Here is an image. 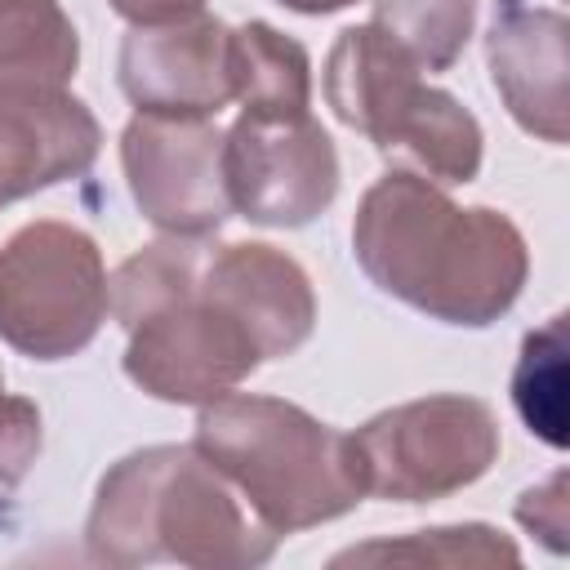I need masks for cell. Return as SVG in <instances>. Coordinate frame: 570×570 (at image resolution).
Wrapping results in <instances>:
<instances>
[{"mask_svg": "<svg viewBox=\"0 0 570 570\" xmlns=\"http://www.w3.org/2000/svg\"><path fill=\"white\" fill-rule=\"evenodd\" d=\"M352 249L383 294L445 325L499 321L530 272L525 240L503 214L463 209L410 169H392L361 196Z\"/></svg>", "mask_w": 570, "mask_h": 570, "instance_id": "obj_1", "label": "cell"}, {"mask_svg": "<svg viewBox=\"0 0 570 570\" xmlns=\"http://www.w3.org/2000/svg\"><path fill=\"white\" fill-rule=\"evenodd\" d=\"M276 530L240 508L232 481L196 445L125 454L94 494L85 543L102 566L178 561L196 570H245L276 552Z\"/></svg>", "mask_w": 570, "mask_h": 570, "instance_id": "obj_2", "label": "cell"}, {"mask_svg": "<svg viewBox=\"0 0 570 570\" xmlns=\"http://www.w3.org/2000/svg\"><path fill=\"white\" fill-rule=\"evenodd\" d=\"M200 236H169L125 258L111 307L129 330L125 374L156 401L205 405L245 383L263 356L249 330L200 285Z\"/></svg>", "mask_w": 570, "mask_h": 570, "instance_id": "obj_3", "label": "cell"}, {"mask_svg": "<svg viewBox=\"0 0 570 570\" xmlns=\"http://www.w3.org/2000/svg\"><path fill=\"white\" fill-rule=\"evenodd\" d=\"M196 450L276 534L334 521L365 494L352 432H334L276 396L227 392L205 401L196 419Z\"/></svg>", "mask_w": 570, "mask_h": 570, "instance_id": "obj_4", "label": "cell"}, {"mask_svg": "<svg viewBox=\"0 0 570 570\" xmlns=\"http://www.w3.org/2000/svg\"><path fill=\"white\" fill-rule=\"evenodd\" d=\"M374 22L347 27L325 62V98L343 125L428 183H468L481 169V125Z\"/></svg>", "mask_w": 570, "mask_h": 570, "instance_id": "obj_5", "label": "cell"}, {"mask_svg": "<svg viewBox=\"0 0 570 570\" xmlns=\"http://www.w3.org/2000/svg\"><path fill=\"white\" fill-rule=\"evenodd\" d=\"M107 267L71 223H27L0 249V338L36 361H62L107 321Z\"/></svg>", "mask_w": 570, "mask_h": 570, "instance_id": "obj_6", "label": "cell"}, {"mask_svg": "<svg viewBox=\"0 0 570 570\" xmlns=\"http://www.w3.org/2000/svg\"><path fill=\"white\" fill-rule=\"evenodd\" d=\"M365 494L396 503L445 499L499 459V423L476 396H419L352 432Z\"/></svg>", "mask_w": 570, "mask_h": 570, "instance_id": "obj_7", "label": "cell"}, {"mask_svg": "<svg viewBox=\"0 0 570 570\" xmlns=\"http://www.w3.org/2000/svg\"><path fill=\"white\" fill-rule=\"evenodd\" d=\"M223 178L232 209L249 223L303 227L338 196V151L312 111H240L223 134Z\"/></svg>", "mask_w": 570, "mask_h": 570, "instance_id": "obj_8", "label": "cell"}, {"mask_svg": "<svg viewBox=\"0 0 570 570\" xmlns=\"http://www.w3.org/2000/svg\"><path fill=\"white\" fill-rule=\"evenodd\" d=\"M120 160L142 218L169 236H205L232 214L223 134L205 116L138 111L125 125Z\"/></svg>", "mask_w": 570, "mask_h": 570, "instance_id": "obj_9", "label": "cell"}, {"mask_svg": "<svg viewBox=\"0 0 570 570\" xmlns=\"http://www.w3.org/2000/svg\"><path fill=\"white\" fill-rule=\"evenodd\" d=\"M120 89L138 111L214 116L232 102V27L209 13L134 27L120 45Z\"/></svg>", "mask_w": 570, "mask_h": 570, "instance_id": "obj_10", "label": "cell"}, {"mask_svg": "<svg viewBox=\"0 0 570 570\" xmlns=\"http://www.w3.org/2000/svg\"><path fill=\"white\" fill-rule=\"evenodd\" d=\"M102 147L94 111L67 89L0 85V205L80 178Z\"/></svg>", "mask_w": 570, "mask_h": 570, "instance_id": "obj_11", "label": "cell"}, {"mask_svg": "<svg viewBox=\"0 0 570 570\" xmlns=\"http://www.w3.org/2000/svg\"><path fill=\"white\" fill-rule=\"evenodd\" d=\"M200 285L254 338L263 361L289 356L316 325L307 272L272 245H214L200 263Z\"/></svg>", "mask_w": 570, "mask_h": 570, "instance_id": "obj_12", "label": "cell"}, {"mask_svg": "<svg viewBox=\"0 0 570 570\" xmlns=\"http://www.w3.org/2000/svg\"><path fill=\"white\" fill-rule=\"evenodd\" d=\"M566 13L503 0L485 40L494 89L517 125L552 147L566 142Z\"/></svg>", "mask_w": 570, "mask_h": 570, "instance_id": "obj_13", "label": "cell"}, {"mask_svg": "<svg viewBox=\"0 0 570 570\" xmlns=\"http://www.w3.org/2000/svg\"><path fill=\"white\" fill-rule=\"evenodd\" d=\"M232 98H240V107L258 116L307 111L312 102L307 49L267 22L236 27L232 31Z\"/></svg>", "mask_w": 570, "mask_h": 570, "instance_id": "obj_14", "label": "cell"}, {"mask_svg": "<svg viewBox=\"0 0 570 570\" xmlns=\"http://www.w3.org/2000/svg\"><path fill=\"white\" fill-rule=\"evenodd\" d=\"M76 62L80 40L58 0H0V85L62 89Z\"/></svg>", "mask_w": 570, "mask_h": 570, "instance_id": "obj_15", "label": "cell"}, {"mask_svg": "<svg viewBox=\"0 0 570 570\" xmlns=\"http://www.w3.org/2000/svg\"><path fill=\"white\" fill-rule=\"evenodd\" d=\"M517 543L490 525H441V530H414L405 539H379L365 548H347L334 557V566H468V570H494L517 566Z\"/></svg>", "mask_w": 570, "mask_h": 570, "instance_id": "obj_16", "label": "cell"}, {"mask_svg": "<svg viewBox=\"0 0 570 570\" xmlns=\"http://www.w3.org/2000/svg\"><path fill=\"white\" fill-rule=\"evenodd\" d=\"M517 414L548 445H566V316H552L543 330L525 334L521 361L512 374Z\"/></svg>", "mask_w": 570, "mask_h": 570, "instance_id": "obj_17", "label": "cell"}, {"mask_svg": "<svg viewBox=\"0 0 570 570\" xmlns=\"http://www.w3.org/2000/svg\"><path fill=\"white\" fill-rule=\"evenodd\" d=\"M476 0H374V27H383L423 71H445L472 36Z\"/></svg>", "mask_w": 570, "mask_h": 570, "instance_id": "obj_18", "label": "cell"}, {"mask_svg": "<svg viewBox=\"0 0 570 570\" xmlns=\"http://www.w3.org/2000/svg\"><path fill=\"white\" fill-rule=\"evenodd\" d=\"M40 454V410L0 387V485H18Z\"/></svg>", "mask_w": 570, "mask_h": 570, "instance_id": "obj_19", "label": "cell"}, {"mask_svg": "<svg viewBox=\"0 0 570 570\" xmlns=\"http://www.w3.org/2000/svg\"><path fill=\"white\" fill-rule=\"evenodd\" d=\"M517 521L534 530L552 552H561L566 548V472H557L539 490H525L517 503Z\"/></svg>", "mask_w": 570, "mask_h": 570, "instance_id": "obj_20", "label": "cell"}, {"mask_svg": "<svg viewBox=\"0 0 570 570\" xmlns=\"http://www.w3.org/2000/svg\"><path fill=\"white\" fill-rule=\"evenodd\" d=\"M120 18H129L134 27H156V22H178L205 9V0H107Z\"/></svg>", "mask_w": 570, "mask_h": 570, "instance_id": "obj_21", "label": "cell"}, {"mask_svg": "<svg viewBox=\"0 0 570 570\" xmlns=\"http://www.w3.org/2000/svg\"><path fill=\"white\" fill-rule=\"evenodd\" d=\"M285 9H298V13H334V9H347L356 0H281Z\"/></svg>", "mask_w": 570, "mask_h": 570, "instance_id": "obj_22", "label": "cell"}, {"mask_svg": "<svg viewBox=\"0 0 570 570\" xmlns=\"http://www.w3.org/2000/svg\"><path fill=\"white\" fill-rule=\"evenodd\" d=\"M0 387H4V374H0Z\"/></svg>", "mask_w": 570, "mask_h": 570, "instance_id": "obj_23", "label": "cell"}]
</instances>
